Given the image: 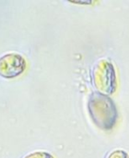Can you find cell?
Returning <instances> with one entry per match:
<instances>
[{
  "label": "cell",
  "instance_id": "cell-1",
  "mask_svg": "<svg viewBox=\"0 0 129 158\" xmlns=\"http://www.w3.org/2000/svg\"><path fill=\"white\" fill-rule=\"evenodd\" d=\"M88 110L94 124L103 130L111 131L115 128L118 112L114 100L99 92H93L88 100Z\"/></svg>",
  "mask_w": 129,
  "mask_h": 158
},
{
  "label": "cell",
  "instance_id": "cell-2",
  "mask_svg": "<svg viewBox=\"0 0 129 158\" xmlns=\"http://www.w3.org/2000/svg\"><path fill=\"white\" fill-rule=\"evenodd\" d=\"M92 82L97 91L105 95L116 91V72L114 65L107 59L99 60L92 69Z\"/></svg>",
  "mask_w": 129,
  "mask_h": 158
},
{
  "label": "cell",
  "instance_id": "cell-3",
  "mask_svg": "<svg viewBox=\"0 0 129 158\" xmlns=\"http://www.w3.org/2000/svg\"><path fill=\"white\" fill-rule=\"evenodd\" d=\"M26 69L24 57L18 54H6L0 57V75L5 78L19 76Z\"/></svg>",
  "mask_w": 129,
  "mask_h": 158
},
{
  "label": "cell",
  "instance_id": "cell-4",
  "mask_svg": "<svg viewBox=\"0 0 129 158\" xmlns=\"http://www.w3.org/2000/svg\"><path fill=\"white\" fill-rule=\"evenodd\" d=\"M24 158H54L51 154L46 152H34L28 156H26Z\"/></svg>",
  "mask_w": 129,
  "mask_h": 158
},
{
  "label": "cell",
  "instance_id": "cell-5",
  "mask_svg": "<svg viewBox=\"0 0 129 158\" xmlns=\"http://www.w3.org/2000/svg\"><path fill=\"white\" fill-rule=\"evenodd\" d=\"M107 158H128V155L122 150H115L112 152Z\"/></svg>",
  "mask_w": 129,
  "mask_h": 158
}]
</instances>
